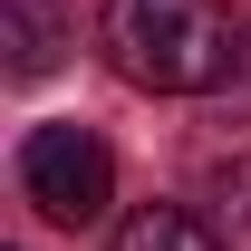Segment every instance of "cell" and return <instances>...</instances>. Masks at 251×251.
Listing matches in <instances>:
<instances>
[{
	"label": "cell",
	"instance_id": "8992f818",
	"mask_svg": "<svg viewBox=\"0 0 251 251\" xmlns=\"http://www.w3.org/2000/svg\"><path fill=\"white\" fill-rule=\"evenodd\" d=\"M242 77H251V68H242Z\"/></svg>",
	"mask_w": 251,
	"mask_h": 251
},
{
	"label": "cell",
	"instance_id": "6da1fadb",
	"mask_svg": "<svg viewBox=\"0 0 251 251\" xmlns=\"http://www.w3.org/2000/svg\"><path fill=\"white\" fill-rule=\"evenodd\" d=\"M97 49L145 97H213L251 68V20L232 0H106Z\"/></svg>",
	"mask_w": 251,
	"mask_h": 251
},
{
	"label": "cell",
	"instance_id": "5b68a950",
	"mask_svg": "<svg viewBox=\"0 0 251 251\" xmlns=\"http://www.w3.org/2000/svg\"><path fill=\"white\" fill-rule=\"evenodd\" d=\"M106 251H222V232H213L203 213H184V203H145V213L116 222Z\"/></svg>",
	"mask_w": 251,
	"mask_h": 251
},
{
	"label": "cell",
	"instance_id": "7a4b0ae2",
	"mask_svg": "<svg viewBox=\"0 0 251 251\" xmlns=\"http://www.w3.org/2000/svg\"><path fill=\"white\" fill-rule=\"evenodd\" d=\"M20 193H29L58 232H87V222H106V203H116V155L97 145L87 126H29V135H20Z\"/></svg>",
	"mask_w": 251,
	"mask_h": 251
},
{
	"label": "cell",
	"instance_id": "3957f363",
	"mask_svg": "<svg viewBox=\"0 0 251 251\" xmlns=\"http://www.w3.org/2000/svg\"><path fill=\"white\" fill-rule=\"evenodd\" d=\"M184 174H193V203H213V222L232 242H251V126L232 116H203L184 145Z\"/></svg>",
	"mask_w": 251,
	"mask_h": 251
},
{
	"label": "cell",
	"instance_id": "277c9868",
	"mask_svg": "<svg viewBox=\"0 0 251 251\" xmlns=\"http://www.w3.org/2000/svg\"><path fill=\"white\" fill-rule=\"evenodd\" d=\"M0 49H10V77H49L58 49H68V29H58L49 0H0Z\"/></svg>",
	"mask_w": 251,
	"mask_h": 251
}]
</instances>
